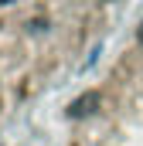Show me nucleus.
<instances>
[{
	"label": "nucleus",
	"mask_w": 143,
	"mask_h": 146,
	"mask_svg": "<svg viewBox=\"0 0 143 146\" xmlns=\"http://www.w3.org/2000/svg\"><path fill=\"white\" fill-rule=\"evenodd\" d=\"M0 3H10V0H0Z\"/></svg>",
	"instance_id": "2"
},
{
	"label": "nucleus",
	"mask_w": 143,
	"mask_h": 146,
	"mask_svg": "<svg viewBox=\"0 0 143 146\" xmlns=\"http://www.w3.org/2000/svg\"><path fill=\"white\" fill-rule=\"evenodd\" d=\"M96 106H99V95H96V92H85V95H78V99L72 102V115L82 119V115H89Z\"/></svg>",
	"instance_id": "1"
}]
</instances>
